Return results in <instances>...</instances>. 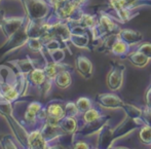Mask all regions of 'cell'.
Returning <instances> with one entry per match:
<instances>
[{"instance_id": "36", "label": "cell", "mask_w": 151, "mask_h": 149, "mask_svg": "<svg viewBox=\"0 0 151 149\" xmlns=\"http://www.w3.org/2000/svg\"><path fill=\"white\" fill-rule=\"evenodd\" d=\"M46 149H69V147H68V146H66V145H64V144L60 143V142L57 140V141H54V142H50V143H48Z\"/></svg>"}, {"instance_id": "12", "label": "cell", "mask_w": 151, "mask_h": 149, "mask_svg": "<svg viewBox=\"0 0 151 149\" xmlns=\"http://www.w3.org/2000/svg\"><path fill=\"white\" fill-rule=\"evenodd\" d=\"M23 24H24V18L5 19L4 22L2 23L1 28L4 35L6 37H10L12 34H14L16 32H18L19 30L22 28Z\"/></svg>"}, {"instance_id": "14", "label": "cell", "mask_w": 151, "mask_h": 149, "mask_svg": "<svg viewBox=\"0 0 151 149\" xmlns=\"http://www.w3.org/2000/svg\"><path fill=\"white\" fill-rule=\"evenodd\" d=\"M46 79L47 78H46L45 72H44L43 68H34L30 73L27 75L28 83L37 89H39L45 82Z\"/></svg>"}, {"instance_id": "5", "label": "cell", "mask_w": 151, "mask_h": 149, "mask_svg": "<svg viewBox=\"0 0 151 149\" xmlns=\"http://www.w3.org/2000/svg\"><path fill=\"white\" fill-rule=\"evenodd\" d=\"M96 102L99 106L106 109H122L124 105L123 100L112 93L98 94L96 96Z\"/></svg>"}, {"instance_id": "24", "label": "cell", "mask_w": 151, "mask_h": 149, "mask_svg": "<svg viewBox=\"0 0 151 149\" xmlns=\"http://www.w3.org/2000/svg\"><path fill=\"white\" fill-rule=\"evenodd\" d=\"M17 67L20 70V73L24 74V75H28L29 73L34 69L35 67V64L32 60L29 59H24V60H19V61L16 62Z\"/></svg>"}, {"instance_id": "27", "label": "cell", "mask_w": 151, "mask_h": 149, "mask_svg": "<svg viewBox=\"0 0 151 149\" xmlns=\"http://www.w3.org/2000/svg\"><path fill=\"white\" fill-rule=\"evenodd\" d=\"M65 114L66 116L71 117H78L80 115V112L76 105V102H66L65 103Z\"/></svg>"}, {"instance_id": "23", "label": "cell", "mask_w": 151, "mask_h": 149, "mask_svg": "<svg viewBox=\"0 0 151 149\" xmlns=\"http://www.w3.org/2000/svg\"><path fill=\"white\" fill-rule=\"evenodd\" d=\"M77 23L79 25H81L82 27H84L86 29L91 31V30H93L98 25V17L93 16V14H84L82 16V18Z\"/></svg>"}, {"instance_id": "40", "label": "cell", "mask_w": 151, "mask_h": 149, "mask_svg": "<svg viewBox=\"0 0 151 149\" xmlns=\"http://www.w3.org/2000/svg\"><path fill=\"white\" fill-rule=\"evenodd\" d=\"M93 149H99V148H97V147H96V148H93Z\"/></svg>"}, {"instance_id": "2", "label": "cell", "mask_w": 151, "mask_h": 149, "mask_svg": "<svg viewBox=\"0 0 151 149\" xmlns=\"http://www.w3.org/2000/svg\"><path fill=\"white\" fill-rule=\"evenodd\" d=\"M26 12L30 21H42L50 12V4L45 0H24Z\"/></svg>"}, {"instance_id": "1", "label": "cell", "mask_w": 151, "mask_h": 149, "mask_svg": "<svg viewBox=\"0 0 151 149\" xmlns=\"http://www.w3.org/2000/svg\"><path fill=\"white\" fill-rule=\"evenodd\" d=\"M119 31L120 27L118 22L112 19L108 14L101 12L98 16V25L93 30H91V39L93 42L101 41L106 36L118 33Z\"/></svg>"}, {"instance_id": "11", "label": "cell", "mask_w": 151, "mask_h": 149, "mask_svg": "<svg viewBox=\"0 0 151 149\" xmlns=\"http://www.w3.org/2000/svg\"><path fill=\"white\" fill-rule=\"evenodd\" d=\"M41 130V133L43 135L44 139L47 141V143H50V142H54L59 140L63 135H65L62 129L59 127H55V125H52L47 122H44L43 125L40 127Z\"/></svg>"}, {"instance_id": "41", "label": "cell", "mask_w": 151, "mask_h": 149, "mask_svg": "<svg viewBox=\"0 0 151 149\" xmlns=\"http://www.w3.org/2000/svg\"><path fill=\"white\" fill-rule=\"evenodd\" d=\"M25 149H28V148H25Z\"/></svg>"}, {"instance_id": "29", "label": "cell", "mask_w": 151, "mask_h": 149, "mask_svg": "<svg viewBox=\"0 0 151 149\" xmlns=\"http://www.w3.org/2000/svg\"><path fill=\"white\" fill-rule=\"evenodd\" d=\"M0 145H1L2 149H19L16 144V141L10 136H5V137L1 138Z\"/></svg>"}, {"instance_id": "34", "label": "cell", "mask_w": 151, "mask_h": 149, "mask_svg": "<svg viewBox=\"0 0 151 149\" xmlns=\"http://www.w3.org/2000/svg\"><path fill=\"white\" fill-rule=\"evenodd\" d=\"M43 107H44V106L42 105L41 103L37 102V101L30 102V103H28V105H27V108H28L29 110H31L32 112L36 113L37 115H38V113H39V112L41 111V109H42Z\"/></svg>"}, {"instance_id": "18", "label": "cell", "mask_w": 151, "mask_h": 149, "mask_svg": "<svg viewBox=\"0 0 151 149\" xmlns=\"http://www.w3.org/2000/svg\"><path fill=\"white\" fill-rule=\"evenodd\" d=\"M71 70H63L57 75L56 79L54 80L55 84L58 86L59 89H68L72 83V75H71Z\"/></svg>"}, {"instance_id": "10", "label": "cell", "mask_w": 151, "mask_h": 149, "mask_svg": "<svg viewBox=\"0 0 151 149\" xmlns=\"http://www.w3.org/2000/svg\"><path fill=\"white\" fill-rule=\"evenodd\" d=\"M75 68L77 72L84 77L86 79H90L93 76V63L90 59H88L84 56H78L75 60Z\"/></svg>"}, {"instance_id": "21", "label": "cell", "mask_w": 151, "mask_h": 149, "mask_svg": "<svg viewBox=\"0 0 151 149\" xmlns=\"http://www.w3.org/2000/svg\"><path fill=\"white\" fill-rule=\"evenodd\" d=\"M122 110L125 112V114H127L129 118L135 119V120H139V119H142L143 109L137 107V106L132 105V104L124 103V105H123V107H122Z\"/></svg>"}, {"instance_id": "26", "label": "cell", "mask_w": 151, "mask_h": 149, "mask_svg": "<svg viewBox=\"0 0 151 149\" xmlns=\"http://www.w3.org/2000/svg\"><path fill=\"white\" fill-rule=\"evenodd\" d=\"M76 105H77V108L79 110L80 114H82L93 107V102L88 97H80L76 101Z\"/></svg>"}, {"instance_id": "19", "label": "cell", "mask_w": 151, "mask_h": 149, "mask_svg": "<svg viewBox=\"0 0 151 149\" xmlns=\"http://www.w3.org/2000/svg\"><path fill=\"white\" fill-rule=\"evenodd\" d=\"M119 39L118 37V33H114V34H110V35L106 36L104 39L101 40V45L99 46V52L100 53H111L112 48L115 44V42Z\"/></svg>"}, {"instance_id": "3", "label": "cell", "mask_w": 151, "mask_h": 149, "mask_svg": "<svg viewBox=\"0 0 151 149\" xmlns=\"http://www.w3.org/2000/svg\"><path fill=\"white\" fill-rule=\"evenodd\" d=\"M125 66L119 62H111V69L107 75V86L112 91H119L123 83Z\"/></svg>"}, {"instance_id": "35", "label": "cell", "mask_w": 151, "mask_h": 149, "mask_svg": "<svg viewBox=\"0 0 151 149\" xmlns=\"http://www.w3.org/2000/svg\"><path fill=\"white\" fill-rule=\"evenodd\" d=\"M142 119L144 121V125H147L151 127V109L147 108H143V114H142Z\"/></svg>"}, {"instance_id": "28", "label": "cell", "mask_w": 151, "mask_h": 149, "mask_svg": "<svg viewBox=\"0 0 151 149\" xmlns=\"http://www.w3.org/2000/svg\"><path fill=\"white\" fill-rule=\"evenodd\" d=\"M27 44L33 52H39L42 50V48H44V41L41 38H30Z\"/></svg>"}, {"instance_id": "15", "label": "cell", "mask_w": 151, "mask_h": 149, "mask_svg": "<svg viewBox=\"0 0 151 149\" xmlns=\"http://www.w3.org/2000/svg\"><path fill=\"white\" fill-rule=\"evenodd\" d=\"M60 127L62 131L68 135H75L79 130V121L77 117L65 116L60 121Z\"/></svg>"}, {"instance_id": "22", "label": "cell", "mask_w": 151, "mask_h": 149, "mask_svg": "<svg viewBox=\"0 0 151 149\" xmlns=\"http://www.w3.org/2000/svg\"><path fill=\"white\" fill-rule=\"evenodd\" d=\"M103 114L101 113L98 108L91 107V109H88V111H86L84 113L81 114V121L82 125H86V123H91L93 121L97 120L98 118H100Z\"/></svg>"}, {"instance_id": "33", "label": "cell", "mask_w": 151, "mask_h": 149, "mask_svg": "<svg viewBox=\"0 0 151 149\" xmlns=\"http://www.w3.org/2000/svg\"><path fill=\"white\" fill-rule=\"evenodd\" d=\"M108 2H109V7L114 12L124 9V0H108Z\"/></svg>"}, {"instance_id": "38", "label": "cell", "mask_w": 151, "mask_h": 149, "mask_svg": "<svg viewBox=\"0 0 151 149\" xmlns=\"http://www.w3.org/2000/svg\"><path fill=\"white\" fill-rule=\"evenodd\" d=\"M5 18H4V10H0V27H1L2 23L4 22Z\"/></svg>"}, {"instance_id": "9", "label": "cell", "mask_w": 151, "mask_h": 149, "mask_svg": "<svg viewBox=\"0 0 151 149\" xmlns=\"http://www.w3.org/2000/svg\"><path fill=\"white\" fill-rule=\"evenodd\" d=\"M118 37L119 39L123 40L125 43H127L129 46L138 45L143 40V34L137 30L133 29H120L118 32Z\"/></svg>"}, {"instance_id": "7", "label": "cell", "mask_w": 151, "mask_h": 149, "mask_svg": "<svg viewBox=\"0 0 151 149\" xmlns=\"http://www.w3.org/2000/svg\"><path fill=\"white\" fill-rule=\"evenodd\" d=\"M110 119V116L108 115H102L100 118H98L97 120L93 121L91 123H86V125H82L81 127H79V130L77 131V133L74 136H84V137H88V136H91L93 134L100 132V130L108 122V120Z\"/></svg>"}, {"instance_id": "30", "label": "cell", "mask_w": 151, "mask_h": 149, "mask_svg": "<svg viewBox=\"0 0 151 149\" xmlns=\"http://www.w3.org/2000/svg\"><path fill=\"white\" fill-rule=\"evenodd\" d=\"M52 58V61L55 63H62L63 60L65 59V50L64 48H58L56 50H52V52L48 53Z\"/></svg>"}, {"instance_id": "8", "label": "cell", "mask_w": 151, "mask_h": 149, "mask_svg": "<svg viewBox=\"0 0 151 149\" xmlns=\"http://www.w3.org/2000/svg\"><path fill=\"white\" fill-rule=\"evenodd\" d=\"M47 145L48 143L44 139L40 127L34 129L29 132L28 146H27L28 149H46Z\"/></svg>"}, {"instance_id": "4", "label": "cell", "mask_w": 151, "mask_h": 149, "mask_svg": "<svg viewBox=\"0 0 151 149\" xmlns=\"http://www.w3.org/2000/svg\"><path fill=\"white\" fill-rule=\"evenodd\" d=\"M29 39H30V37H29L28 33H27V26L22 27L18 32H16L10 37H8V40L6 41V43L0 48V54L3 55L5 53L9 52V50L21 48L25 43H28Z\"/></svg>"}, {"instance_id": "37", "label": "cell", "mask_w": 151, "mask_h": 149, "mask_svg": "<svg viewBox=\"0 0 151 149\" xmlns=\"http://www.w3.org/2000/svg\"><path fill=\"white\" fill-rule=\"evenodd\" d=\"M145 102H146V107L150 108V109H151V84L149 86V88L147 89V91H146Z\"/></svg>"}, {"instance_id": "13", "label": "cell", "mask_w": 151, "mask_h": 149, "mask_svg": "<svg viewBox=\"0 0 151 149\" xmlns=\"http://www.w3.org/2000/svg\"><path fill=\"white\" fill-rule=\"evenodd\" d=\"M46 111H47V116L57 118L59 120L63 119L66 116L65 114V103L62 101L55 100L52 101L45 106Z\"/></svg>"}, {"instance_id": "42", "label": "cell", "mask_w": 151, "mask_h": 149, "mask_svg": "<svg viewBox=\"0 0 151 149\" xmlns=\"http://www.w3.org/2000/svg\"><path fill=\"white\" fill-rule=\"evenodd\" d=\"M0 141H1V139H0Z\"/></svg>"}, {"instance_id": "32", "label": "cell", "mask_w": 151, "mask_h": 149, "mask_svg": "<svg viewBox=\"0 0 151 149\" xmlns=\"http://www.w3.org/2000/svg\"><path fill=\"white\" fill-rule=\"evenodd\" d=\"M137 50L141 52L143 55H145L148 59L151 60V43L150 42H143L140 43L137 48Z\"/></svg>"}, {"instance_id": "20", "label": "cell", "mask_w": 151, "mask_h": 149, "mask_svg": "<svg viewBox=\"0 0 151 149\" xmlns=\"http://www.w3.org/2000/svg\"><path fill=\"white\" fill-rule=\"evenodd\" d=\"M129 50H131V46L127 43H125L123 40L118 39L115 42V44L112 48L111 53L116 57H119V58H125L127 57V55L129 54Z\"/></svg>"}, {"instance_id": "6", "label": "cell", "mask_w": 151, "mask_h": 149, "mask_svg": "<svg viewBox=\"0 0 151 149\" xmlns=\"http://www.w3.org/2000/svg\"><path fill=\"white\" fill-rule=\"evenodd\" d=\"M115 140L116 137H115V133H114V129H112L109 125V123L107 122L99 132L97 148L110 149L112 147Z\"/></svg>"}, {"instance_id": "25", "label": "cell", "mask_w": 151, "mask_h": 149, "mask_svg": "<svg viewBox=\"0 0 151 149\" xmlns=\"http://www.w3.org/2000/svg\"><path fill=\"white\" fill-rule=\"evenodd\" d=\"M139 138L142 144L147 146H151V127L147 125H144L140 127Z\"/></svg>"}, {"instance_id": "43", "label": "cell", "mask_w": 151, "mask_h": 149, "mask_svg": "<svg viewBox=\"0 0 151 149\" xmlns=\"http://www.w3.org/2000/svg\"><path fill=\"white\" fill-rule=\"evenodd\" d=\"M150 84H151V83H150Z\"/></svg>"}, {"instance_id": "16", "label": "cell", "mask_w": 151, "mask_h": 149, "mask_svg": "<svg viewBox=\"0 0 151 149\" xmlns=\"http://www.w3.org/2000/svg\"><path fill=\"white\" fill-rule=\"evenodd\" d=\"M127 61L132 64V65L136 66L139 68H144L148 65L150 59H148L145 55H143L139 50H134V52H129V54L127 57Z\"/></svg>"}, {"instance_id": "39", "label": "cell", "mask_w": 151, "mask_h": 149, "mask_svg": "<svg viewBox=\"0 0 151 149\" xmlns=\"http://www.w3.org/2000/svg\"><path fill=\"white\" fill-rule=\"evenodd\" d=\"M110 149H131L129 147H124V146H119V147H111Z\"/></svg>"}, {"instance_id": "31", "label": "cell", "mask_w": 151, "mask_h": 149, "mask_svg": "<svg viewBox=\"0 0 151 149\" xmlns=\"http://www.w3.org/2000/svg\"><path fill=\"white\" fill-rule=\"evenodd\" d=\"M72 149H93V145L86 140H74L72 144Z\"/></svg>"}, {"instance_id": "17", "label": "cell", "mask_w": 151, "mask_h": 149, "mask_svg": "<svg viewBox=\"0 0 151 149\" xmlns=\"http://www.w3.org/2000/svg\"><path fill=\"white\" fill-rule=\"evenodd\" d=\"M70 42L78 48H86L91 50V35L90 34H71Z\"/></svg>"}]
</instances>
